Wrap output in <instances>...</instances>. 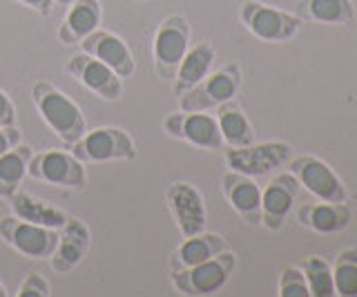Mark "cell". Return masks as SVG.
<instances>
[{
	"label": "cell",
	"mask_w": 357,
	"mask_h": 297,
	"mask_svg": "<svg viewBox=\"0 0 357 297\" xmlns=\"http://www.w3.org/2000/svg\"><path fill=\"white\" fill-rule=\"evenodd\" d=\"M290 172L295 174V179L304 185L308 192H312L321 201L331 204H344L346 201V188L326 163L317 157H297L290 161Z\"/></svg>",
	"instance_id": "cell-11"
},
{
	"label": "cell",
	"mask_w": 357,
	"mask_h": 297,
	"mask_svg": "<svg viewBox=\"0 0 357 297\" xmlns=\"http://www.w3.org/2000/svg\"><path fill=\"white\" fill-rule=\"evenodd\" d=\"M78 45L83 47L85 54L105 63L112 72H116L121 79H130L137 70V61H134L130 47L123 43L116 34L105 29H94L92 34L85 36Z\"/></svg>",
	"instance_id": "cell-14"
},
{
	"label": "cell",
	"mask_w": 357,
	"mask_h": 297,
	"mask_svg": "<svg viewBox=\"0 0 357 297\" xmlns=\"http://www.w3.org/2000/svg\"><path fill=\"white\" fill-rule=\"evenodd\" d=\"M297 16L324 25H349L355 12L351 0H304L297 5Z\"/></svg>",
	"instance_id": "cell-23"
},
{
	"label": "cell",
	"mask_w": 357,
	"mask_h": 297,
	"mask_svg": "<svg viewBox=\"0 0 357 297\" xmlns=\"http://www.w3.org/2000/svg\"><path fill=\"white\" fill-rule=\"evenodd\" d=\"M167 208L174 217V222L181 230L183 237H192L206 230L208 222V213H206V204L201 192L190 183H172L165 192Z\"/></svg>",
	"instance_id": "cell-12"
},
{
	"label": "cell",
	"mask_w": 357,
	"mask_h": 297,
	"mask_svg": "<svg viewBox=\"0 0 357 297\" xmlns=\"http://www.w3.org/2000/svg\"><path fill=\"white\" fill-rule=\"evenodd\" d=\"M304 275H306L310 295H317V297H331V295H335L333 271H331V266L321 257H308L304 261Z\"/></svg>",
	"instance_id": "cell-27"
},
{
	"label": "cell",
	"mask_w": 357,
	"mask_h": 297,
	"mask_svg": "<svg viewBox=\"0 0 357 297\" xmlns=\"http://www.w3.org/2000/svg\"><path fill=\"white\" fill-rule=\"evenodd\" d=\"M27 174L31 179H38L45 183L59 185V188H83L85 177V163L78 161L72 152L63 150H47L40 155H33L29 159Z\"/></svg>",
	"instance_id": "cell-6"
},
{
	"label": "cell",
	"mask_w": 357,
	"mask_h": 297,
	"mask_svg": "<svg viewBox=\"0 0 357 297\" xmlns=\"http://www.w3.org/2000/svg\"><path fill=\"white\" fill-rule=\"evenodd\" d=\"M16 295L18 297H50L52 295V286L40 273H31L20 282Z\"/></svg>",
	"instance_id": "cell-29"
},
{
	"label": "cell",
	"mask_w": 357,
	"mask_h": 297,
	"mask_svg": "<svg viewBox=\"0 0 357 297\" xmlns=\"http://www.w3.org/2000/svg\"><path fill=\"white\" fill-rule=\"evenodd\" d=\"M333 284H335V293H340L344 297L357 295V250L349 248L340 252L333 271Z\"/></svg>",
	"instance_id": "cell-26"
},
{
	"label": "cell",
	"mask_w": 357,
	"mask_h": 297,
	"mask_svg": "<svg viewBox=\"0 0 357 297\" xmlns=\"http://www.w3.org/2000/svg\"><path fill=\"white\" fill-rule=\"evenodd\" d=\"M279 295L282 297H308V282L304 271H299L295 266H288L282 271V277H279Z\"/></svg>",
	"instance_id": "cell-28"
},
{
	"label": "cell",
	"mask_w": 357,
	"mask_h": 297,
	"mask_svg": "<svg viewBox=\"0 0 357 297\" xmlns=\"http://www.w3.org/2000/svg\"><path fill=\"white\" fill-rule=\"evenodd\" d=\"M228 250L226 239L215 233H199L192 237H185V241L170 255V271H183L190 266L206 261L219 252Z\"/></svg>",
	"instance_id": "cell-20"
},
{
	"label": "cell",
	"mask_w": 357,
	"mask_h": 297,
	"mask_svg": "<svg viewBox=\"0 0 357 297\" xmlns=\"http://www.w3.org/2000/svg\"><path fill=\"white\" fill-rule=\"evenodd\" d=\"M20 143V130L16 125L11 128H0V157L5 155L7 150H11L14 146Z\"/></svg>",
	"instance_id": "cell-31"
},
{
	"label": "cell",
	"mask_w": 357,
	"mask_h": 297,
	"mask_svg": "<svg viewBox=\"0 0 357 297\" xmlns=\"http://www.w3.org/2000/svg\"><path fill=\"white\" fill-rule=\"evenodd\" d=\"M9 293H7V289H5V286H3V282H0V297H7Z\"/></svg>",
	"instance_id": "cell-34"
},
{
	"label": "cell",
	"mask_w": 357,
	"mask_h": 297,
	"mask_svg": "<svg viewBox=\"0 0 357 297\" xmlns=\"http://www.w3.org/2000/svg\"><path fill=\"white\" fill-rule=\"evenodd\" d=\"M9 204L14 208L16 217L25 219L29 224L45 226V228L61 230L67 224V219H70L63 211H59V208H54L50 204L36 199V197L25 195V192H14L9 197Z\"/></svg>",
	"instance_id": "cell-22"
},
{
	"label": "cell",
	"mask_w": 357,
	"mask_h": 297,
	"mask_svg": "<svg viewBox=\"0 0 357 297\" xmlns=\"http://www.w3.org/2000/svg\"><path fill=\"white\" fill-rule=\"evenodd\" d=\"M217 123L221 130L223 143H228L230 148H241L255 141V132H252L248 116H245L241 112V107L234 105L232 101L219 105Z\"/></svg>",
	"instance_id": "cell-25"
},
{
	"label": "cell",
	"mask_w": 357,
	"mask_h": 297,
	"mask_svg": "<svg viewBox=\"0 0 357 297\" xmlns=\"http://www.w3.org/2000/svg\"><path fill=\"white\" fill-rule=\"evenodd\" d=\"M67 72H70L81 85H85L92 94L103 98V101H119L123 94L121 76L116 72H112L105 63H100L98 59L89 56L85 52L70 59Z\"/></svg>",
	"instance_id": "cell-13"
},
{
	"label": "cell",
	"mask_w": 357,
	"mask_h": 297,
	"mask_svg": "<svg viewBox=\"0 0 357 297\" xmlns=\"http://www.w3.org/2000/svg\"><path fill=\"white\" fill-rule=\"evenodd\" d=\"M31 98H33V103H36L43 121L54 130V135L59 137L65 146H74V143L87 132L83 112L78 109V105L72 98L65 96L56 85L47 81L33 83Z\"/></svg>",
	"instance_id": "cell-1"
},
{
	"label": "cell",
	"mask_w": 357,
	"mask_h": 297,
	"mask_svg": "<svg viewBox=\"0 0 357 297\" xmlns=\"http://www.w3.org/2000/svg\"><path fill=\"white\" fill-rule=\"evenodd\" d=\"M190 50V25L183 16H167L154 34V70L163 81H174L178 65Z\"/></svg>",
	"instance_id": "cell-2"
},
{
	"label": "cell",
	"mask_w": 357,
	"mask_h": 297,
	"mask_svg": "<svg viewBox=\"0 0 357 297\" xmlns=\"http://www.w3.org/2000/svg\"><path fill=\"white\" fill-rule=\"evenodd\" d=\"M163 130L174 139H181L190 146L201 150H219L223 146V137L215 116L206 112H176L163 119Z\"/></svg>",
	"instance_id": "cell-9"
},
{
	"label": "cell",
	"mask_w": 357,
	"mask_h": 297,
	"mask_svg": "<svg viewBox=\"0 0 357 297\" xmlns=\"http://www.w3.org/2000/svg\"><path fill=\"white\" fill-rule=\"evenodd\" d=\"M33 152L29 146H14L0 157V197L9 199L11 195L18 192L22 179L27 177V166Z\"/></svg>",
	"instance_id": "cell-24"
},
{
	"label": "cell",
	"mask_w": 357,
	"mask_h": 297,
	"mask_svg": "<svg viewBox=\"0 0 357 297\" xmlns=\"http://www.w3.org/2000/svg\"><path fill=\"white\" fill-rule=\"evenodd\" d=\"M103 12L98 0H72L70 12L59 27V40L63 45H78L85 36L98 29Z\"/></svg>",
	"instance_id": "cell-18"
},
{
	"label": "cell",
	"mask_w": 357,
	"mask_h": 297,
	"mask_svg": "<svg viewBox=\"0 0 357 297\" xmlns=\"http://www.w3.org/2000/svg\"><path fill=\"white\" fill-rule=\"evenodd\" d=\"M215 56H217V52L208 40L197 43L195 47H190L174 76V87H172L174 96L181 98L185 92L192 90L197 83L204 81L210 74L212 65H215Z\"/></svg>",
	"instance_id": "cell-19"
},
{
	"label": "cell",
	"mask_w": 357,
	"mask_h": 297,
	"mask_svg": "<svg viewBox=\"0 0 357 297\" xmlns=\"http://www.w3.org/2000/svg\"><path fill=\"white\" fill-rule=\"evenodd\" d=\"M72 155L83 163L98 161H132L137 157L134 139L121 128H96L72 146Z\"/></svg>",
	"instance_id": "cell-3"
},
{
	"label": "cell",
	"mask_w": 357,
	"mask_h": 297,
	"mask_svg": "<svg viewBox=\"0 0 357 297\" xmlns=\"http://www.w3.org/2000/svg\"><path fill=\"white\" fill-rule=\"evenodd\" d=\"M89 248V228L81 219L70 217L67 224L59 230V244L52 255V266L56 273H67L78 266Z\"/></svg>",
	"instance_id": "cell-16"
},
{
	"label": "cell",
	"mask_w": 357,
	"mask_h": 297,
	"mask_svg": "<svg viewBox=\"0 0 357 297\" xmlns=\"http://www.w3.org/2000/svg\"><path fill=\"white\" fill-rule=\"evenodd\" d=\"M221 185L230 206L245 219V222L248 224L261 222V190L252 177L232 170L223 174Z\"/></svg>",
	"instance_id": "cell-17"
},
{
	"label": "cell",
	"mask_w": 357,
	"mask_h": 297,
	"mask_svg": "<svg viewBox=\"0 0 357 297\" xmlns=\"http://www.w3.org/2000/svg\"><path fill=\"white\" fill-rule=\"evenodd\" d=\"M297 188L299 181L295 179L293 172L279 174L266 185V190L261 192V222L271 230L282 228L286 215L295 204Z\"/></svg>",
	"instance_id": "cell-15"
},
{
	"label": "cell",
	"mask_w": 357,
	"mask_h": 297,
	"mask_svg": "<svg viewBox=\"0 0 357 297\" xmlns=\"http://www.w3.org/2000/svg\"><path fill=\"white\" fill-rule=\"evenodd\" d=\"M0 237L5 239V244L18 250L20 255L31 259L52 257L56 244H59V230L29 224L16 215L0 219Z\"/></svg>",
	"instance_id": "cell-5"
},
{
	"label": "cell",
	"mask_w": 357,
	"mask_h": 297,
	"mask_svg": "<svg viewBox=\"0 0 357 297\" xmlns=\"http://www.w3.org/2000/svg\"><path fill=\"white\" fill-rule=\"evenodd\" d=\"M241 83V72L237 65H226L215 74H208L204 81L197 83L192 90L181 96L183 112H206L210 107L232 101Z\"/></svg>",
	"instance_id": "cell-7"
},
{
	"label": "cell",
	"mask_w": 357,
	"mask_h": 297,
	"mask_svg": "<svg viewBox=\"0 0 357 297\" xmlns=\"http://www.w3.org/2000/svg\"><path fill=\"white\" fill-rule=\"evenodd\" d=\"M54 3H59V5H63V7H70V5H72V0H54Z\"/></svg>",
	"instance_id": "cell-33"
},
{
	"label": "cell",
	"mask_w": 357,
	"mask_h": 297,
	"mask_svg": "<svg viewBox=\"0 0 357 297\" xmlns=\"http://www.w3.org/2000/svg\"><path fill=\"white\" fill-rule=\"evenodd\" d=\"M234 264H237L234 252L223 250L197 266L172 271V282L183 295H212L226 286L234 271Z\"/></svg>",
	"instance_id": "cell-4"
},
{
	"label": "cell",
	"mask_w": 357,
	"mask_h": 297,
	"mask_svg": "<svg viewBox=\"0 0 357 297\" xmlns=\"http://www.w3.org/2000/svg\"><path fill=\"white\" fill-rule=\"evenodd\" d=\"M299 222L315 233H340L351 222V208L344 204H304L299 208Z\"/></svg>",
	"instance_id": "cell-21"
},
{
	"label": "cell",
	"mask_w": 357,
	"mask_h": 297,
	"mask_svg": "<svg viewBox=\"0 0 357 297\" xmlns=\"http://www.w3.org/2000/svg\"><path fill=\"white\" fill-rule=\"evenodd\" d=\"M290 157V146L282 141L271 143H248V146L232 148L226 152V161L234 172L248 174V177H261L271 170L279 168Z\"/></svg>",
	"instance_id": "cell-10"
},
{
	"label": "cell",
	"mask_w": 357,
	"mask_h": 297,
	"mask_svg": "<svg viewBox=\"0 0 357 297\" xmlns=\"http://www.w3.org/2000/svg\"><path fill=\"white\" fill-rule=\"evenodd\" d=\"M18 3L27 5L29 9H33L40 16H50L54 12V0H18Z\"/></svg>",
	"instance_id": "cell-32"
},
{
	"label": "cell",
	"mask_w": 357,
	"mask_h": 297,
	"mask_svg": "<svg viewBox=\"0 0 357 297\" xmlns=\"http://www.w3.org/2000/svg\"><path fill=\"white\" fill-rule=\"evenodd\" d=\"M132 3H143V0H132Z\"/></svg>",
	"instance_id": "cell-35"
},
{
	"label": "cell",
	"mask_w": 357,
	"mask_h": 297,
	"mask_svg": "<svg viewBox=\"0 0 357 297\" xmlns=\"http://www.w3.org/2000/svg\"><path fill=\"white\" fill-rule=\"evenodd\" d=\"M11 125H16V105L0 90V128H11Z\"/></svg>",
	"instance_id": "cell-30"
},
{
	"label": "cell",
	"mask_w": 357,
	"mask_h": 297,
	"mask_svg": "<svg viewBox=\"0 0 357 297\" xmlns=\"http://www.w3.org/2000/svg\"><path fill=\"white\" fill-rule=\"evenodd\" d=\"M241 23L248 27L257 38L261 40H286L290 36L297 34V29L301 27V18L295 14H286L282 9H275L271 5H261L248 0L241 5Z\"/></svg>",
	"instance_id": "cell-8"
}]
</instances>
